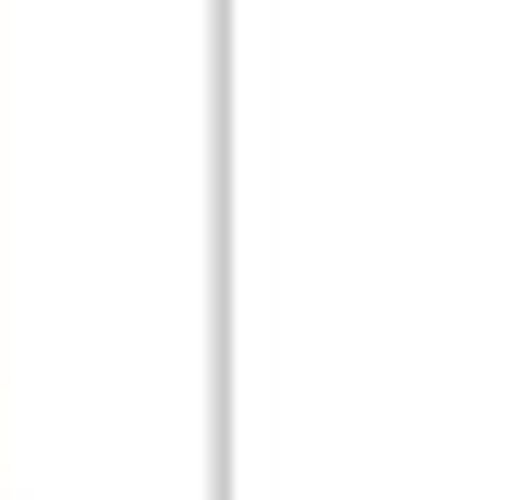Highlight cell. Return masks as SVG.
Here are the masks:
<instances>
[]
</instances>
